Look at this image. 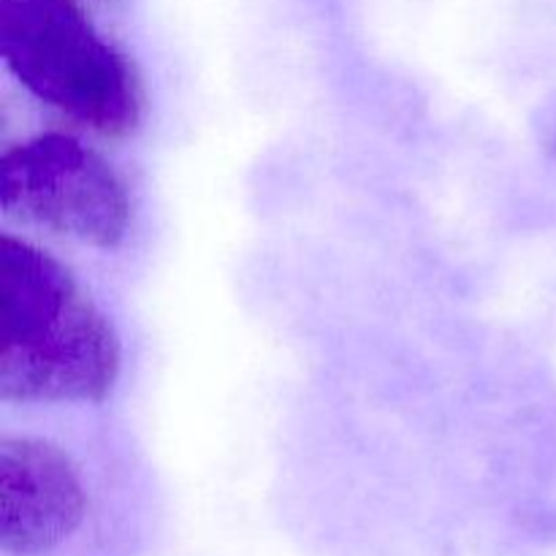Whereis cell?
<instances>
[{"label": "cell", "instance_id": "6da1fadb", "mask_svg": "<svg viewBox=\"0 0 556 556\" xmlns=\"http://www.w3.org/2000/svg\"><path fill=\"white\" fill-rule=\"evenodd\" d=\"M117 372L112 324L71 271L33 244L0 239V400L98 402Z\"/></svg>", "mask_w": 556, "mask_h": 556}, {"label": "cell", "instance_id": "7a4b0ae2", "mask_svg": "<svg viewBox=\"0 0 556 556\" xmlns=\"http://www.w3.org/2000/svg\"><path fill=\"white\" fill-rule=\"evenodd\" d=\"M0 54L33 96L76 123L106 136L139 125L134 68L74 0H0Z\"/></svg>", "mask_w": 556, "mask_h": 556}, {"label": "cell", "instance_id": "3957f363", "mask_svg": "<svg viewBox=\"0 0 556 556\" xmlns=\"http://www.w3.org/2000/svg\"><path fill=\"white\" fill-rule=\"evenodd\" d=\"M0 204L9 215L96 248L123 242L128 193L98 152L65 134L14 147L0 161Z\"/></svg>", "mask_w": 556, "mask_h": 556}, {"label": "cell", "instance_id": "277c9868", "mask_svg": "<svg viewBox=\"0 0 556 556\" xmlns=\"http://www.w3.org/2000/svg\"><path fill=\"white\" fill-rule=\"evenodd\" d=\"M87 492L68 456L43 440L0 443V546L11 556H43L81 527Z\"/></svg>", "mask_w": 556, "mask_h": 556}]
</instances>
